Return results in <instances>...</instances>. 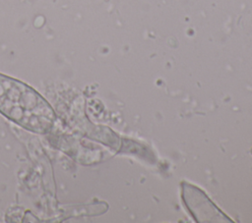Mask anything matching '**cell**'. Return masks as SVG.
I'll return each instance as SVG.
<instances>
[{
	"label": "cell",
	"mask_w": 252,
	"mask_h": 223,
	"mask_svg": "<svg viewBox=\"0 0 252 223\" xmlns=\"http://www.w3.org/2000/svg\"><path fill=\"white\" fill-rule=\"evenodd\" d=\"M0 113L36 134L50 132L56 115L49 103L27 84L0 74Z\"/></svg>",
	"instance_id": "1"
},
{
	"label": "cell",
	"mask_w": 252,
	"mask_h": 223,
	"mask_svg": "<svg viewBox=\"0 0 252 223\" xmlns=\"http://www.w3.org/2000/svg\"><path fill=\"white\" fill-rule=\"evenodd\" d=\"M251 152H252V150H251Z\"/></svg>",
	"instance_id": "2"
}]
</instances>
